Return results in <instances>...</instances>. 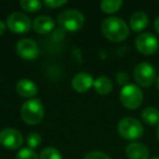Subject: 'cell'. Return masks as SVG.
Wrapping results in <instances>:
<instances>
[{"label":"cell","mask_w":159,"mask_h":159,"mask_svg":"<svg viewBox=\"0 0 159 159\" xmlns=\"http://www.w3.org/2000/svg\"><path fill=\"white\" fill-rule=\"evenodd\" d=\"M20 6L25 11L37 12L42 9L43 3L40 1H37V0H21Z\"/></svg>","instance_id":"d6986e66"},{"label":"cell","mask_w":159,"mask_h":159,"mask_svg":"<svg viewBox=\"0 0 159 159\" xmlns=\"http://www.w3.org/2000/svg\"><path fill=\"white\" fill-rule=\"evenodd\" d=\"M143 92L137 85L128 84L120 91V102L125 108L134 110L137 109L143 102Z\"/></svg>","instance_id":"5b68a950"},{"label":"cell","mask_w":159,"mask_h":159,"mask_svg":"<svg viewBox=\"0 0 159 159\" xmlns=\"http://www.w3.org/2000/svg\"><path fill=\"white\" fill-rule=\"evenodd\" d=\"M135 47L142 55H154L158 49V39L152 33H142L135 39Z\"/></svg>","instance_id":"ba28073f"},{"label":"cell","mask_w":159,"mask_h":159,"mask_svg":"<svg viewBox=\"0 0 159 159\" xmlns=\"http://www.w3.org/2000/svg\"><path fill=\"white\" fill-rule=\"evenodd\" d=\"M16 92L22 97L32 98L37 95L38 89L34 82L26 79H22L16 83Z\"/></svg>","instance_id":"5bb4252c"},{"label":"cell","mask_w":159,"mask_h":159,"mask_svg":"<svg viewBox=\"0 0 159 159\" xmlns=\"http://www.w3.org/2000/svg\"><path fill=\"white\" fill-rule=\"evenodd\" d=\"M93 87L99 95L105 96L111 93V91L113 89V84H112V81L109 77L99 76L94 81Z\"/></svg>","instance_id":"2e32d148"},{"label":"cell","mask_w":159,"mask_h":159,"mask_svg":"<svg viewBox=\"0 0 159 159\" xmlns=\"http://www.w3.org/2000/svg\"><path fill=\"white\" fill-rule=\"evenodd\" d=\"M150 159H159V157H152V158H150Z\"/></svg>","instance_id":"f546056e"},{"label":"cell","mask_w":159,"mask_h":159,"mask_svg":"<svg viewBox=\"0 0 159 159\" xmlns=\"http://www.w3.org/2000/svg\"><path fill=\"white\" fill-rule=\"evenodd\" d=\"M102 32L104 36L110 42H122L126 39L130 34V29L125 21L118 16H110L102 21Z\"/></svg>","instance_id":"6da1fadb"},{"label":"cell","mask_w":159,"mask_h":159,"mask_svg":"<svg viewBox=\"0 0 159 159\" xmlns=\"http://www.w3.org/2000/svg\"><path fill=\"white\" fill-rule=\"evenodd\" d=\"M94 85L93 76L89 73H77L72 79V87L77 93H85Z\"/></svg>","instance_id":"8fae6325"},{"label":"cell","mask_w":159,"mask_h":159,"mask_svg":"<svg viewBox=\"0 0 159 159\" xmlns=\"http://www.w3.org/2000/svg\"><path fill=\"white\" fill-rule=\"evenodd\" d=\"M84 159H111V158L102 152H91L84 157Z\"/></svg>","instance_id":"cb8c5ba5"},{"label":"cell","mask_w":159,"mask_h":159,"mask_svg":"<svg viewBox=\"0 0 159 159\" xmlns=\"http://www.w3.org/2000/svg\"><path fill=\"white\" fill-rule=\"evenodd\" d=\"M39 159H62V155L57 148L46 147L40 152Z\"/></svg>","instance_id":"ffe728a7"},{"label":"cell","mask_w":159,"mask_h":159,"mask_svg":"<svg viewBox=\"0 0 159 159\" xmlns=\"http://www.w3.org/2000/svg\"><path fill=\"white\" fill-rule=\"evenodd\" d=\"M141 117L145 123L148 125H156L159 124V110L154 107H147L141 113Z\"/></svg>","instance_id":"e0dca14e"},{"label":"cell","mask_w":159,"mask_h":159,"mask_svg":"<svg viewBox=\"0 0 159 159\" xmlns=\"http://www.w3.org/2000/svg\"><path fill=\"white\" fill-rule=\"evenodd\" d=\"M45 109L44 105L39 99L32 98L23 104L21 108V117L26 124L37 125L44 119Z\"/></svg>","instance_id":"7a4b0ae2"},{"label":"cell","mask_w":159,"mask_h":159,"mask_svg":"<svg viewBox=\"0 0 159 159\" xmlns=\"http://www.w3.org/2000/svg\"><path fill=\"white\" fill-rule=\"evenodd\" d=\"M125 154L129 159H148L149 150L144 144L132 142L126 146Z\"/></svg>","instance_id":"7c38bea8"},{"label":"cell","mask_w":159,"mask_h":159,"mask_svg":"<svg viewBox=\"0 0 159 159\" xmlns=\"http://www.w3.org/2000/svg\"><path fill=\"white\" fill-rule=\"evenodd\" d=\"M123 2L121 0H104L100 3V9L102 12L107 14H112L116 13L120 10V8L122 7Z\"/></svg>","instance_id":"ac0fdd59"},{"label":"cell","mask_w":159,"mask_h":159,"mask_svg":"<svg viewBox=\"0 0 159 159\" xmlns=\"http://www.w3.org/2000/svg\"><path fill=\"white\" fill-rule=\"evenodd\" d=\"M134 79L142 87H150L157 80L156 70L152 64L141 62L134 69Z\"/></svg>","instance_id":"8992f818"},{"label":"cell","mask_w":159,"mask_h":159,"mask_svg":"<svg viewBox=\"0 0 159 159\" xmlns=\"http://www.w3.org/2000/svg\"><path fill=\"white\" fill-rule=\"evenodd\" d=\"M58 23L61 29L68 32H76L85 23L84 16L80 11L75 9H68L59 14L58 16Z\"/></svg>","instance_id":"277c9868"},{"label":"cell","mask_w":159,"mask_h":159,"mask_svg":"<svg viewBox=\"0 0 159 159\" xmlns=\"http://www.w3.org/2000/svg\"><path fill=\"white\" fill-rule=\"evenodd\" d=\"M32 27L36 33L40 35L50 33L55 27V21L48 16H39L33 21Z\"/></svg>","instance_id":"4fadbf2b"},{"label":"cell","mask_w":159,"mask_h":159,"mask_svg":"<svg viewBox=\"0 0 159 159\" xmlns=\"http://www.w3.org/2000/svg\"><path fill=\"white\" fill-rule=\"evenodd\" d=\"M118 133L124 139L135 141L142 137L144 133L143 124L137 119L132 117L123 118L118 123Z\"/></svg>","instance_id":"3957f363"},{"label":"cell","mask_w":159,"mask_h":159,"mask_svg":"<svg viewBox=\"0 0 159 159\" xmlns=\"http://www.w3.org/2000/svg\"><path fill=\"white\" fill-rule=\"evenodd\" d=\"M156 81H157V89H158V91H159V75L157 76V80H156Z\"/></svg>","instance_id":"83f0119b"},{"label":"cell","mask_w":159,"mask_h":159,"mask_svg":"<svg viewBox=\"0 0 159 159\" xmlns=\"http://www.w3.org/2000/svg\"><path fill=\"white\" fill-rule=\"evenodd\" d=\"M0 144L7 149H19L23 144V136L16 129L6 128L0 131Z\"/></svg>","instance_id":"9c48e42d"},{"label":"cell","mask_w":159,"mask_h":159,"mask_svg":"<svg viewBox=\"0 0 159 159\" xmlns=\"http://www.w3.org/2000/svg\"><path fill=\"white\" fill-rule=\"evenodd\" d=\"M26 144H27V146H29V148H31V149L37 148L38 146L42 144V136L36 132L30 133L26 139Z\"/></svg>","instance_id":"44dd1931"},{"label":"cell","mask_w":159,"mask_h":159,"mask_svg":"<svg viewBox=\"0 0 159 159\" xmlns=\"http://www.w3.org/2000/svg\"><path fill=\"white\" fill-rule=\"evenodd\" d=\"M32 21L22 12H13L7 19V27L14 34L27 33L32 29Z\"/></svg>","instance_id":"52a82bcc"},{"label":"cell","mask_w":159,"mask_h":159,"mask_svg":"<svg viewBox=\"0 0 159 159\" xmlns=\"http://www.w3.org/2000/svg\"><path fill=\"white\" fill-rule=\"evenodd\" d=\"M66 3V0H46L44 1V5L48 7L49 9H56V8L62 7Z\"/></svg>","instance_id":"603a6c76"},{"label":"cell","mask_w":159,"mask_h":159,"mask_svg":"<svg viewBox=\"0 0 159 159\" xmlns=\"http://www.w3.org/2000/svg\"><path fill=\"white\" fill-rule=\"evenodd\" d=\"M157 139H158L159 142V124H158V128H157Z\"/></svg>","instance_id":"f1b7e54d"},{"label":"cell","mask_w":159,"mask_h":159,"mask_svg":"<svg viewBox=\"0 0 159 159\" xmlns=\"http://www.w3.org/2000/svg\"><path fill=\"white\" fill-rule=\"evenodd\" d=\"M117 81L118 83H119L120 85H122V86H125V85L129 84V75L126 74L125 72H120L118 73L117 75Z\"/></svg>","instance_id":"d4e9b609"},{"label":"cell","mask_w":159,"mask_h":159,"mask_svg":"<svg viewBox=\"0 0 159 159\" xmlns=\"http://www.w3.org/2000/svg\"><path fill=\"white\" fill-rule=\"evenodd\" d=\"M155 29H156L157 33L159 34V16H157V19L155 20Z\"/></svg>","instance_id":"4316f807"},{"label":"cell","mask_w":159,"mask_h":159,"mask_svg":"<svg viewBox=\"0 0 159 159\" xmlns=\"http://www.w3.org/2000/svg\"><path fill=\"white\" fill-rule=\"evenodd\" d=\"M16 52L24 60H34L39 55V48L33 39L23 38L16 44Z\"/></svg>","instance_id":"30bf717a"},{"label":"cell","mask_w":159,"mask_h":159,"mask_svg":"<svg viewBox=\"0 0 159 159\" xmlns=\"http://www.w3.org/2000/svg\"><path fill=\"white\" fill-rule=\"evenodd\" d=\"M6 29H7V25L2 22V21H0V36L3 35L6 32Z\"/></svg>","instance_id":"484cf974"},{"label":"cell","mask_w":159,"mask_h":159,"mask_svg":"<svg viewBox=\"0 0 159 159\" xmlns=\"http://www.w3.org/2000/svg\"><path fill=\"white\" fill-rule=\"evenodd\" d=\"M16 159H39V157H38V155L36 154V152L34 149H31V148H22L16 154Z\"/></svg>","instance_id":"7402d4cb"},{"label":"cell","mask_w":159,"mask_h":159,"mask_svg":"<svg viewBox=\"0 0 159 159\" xmlns=\"http://www.w3.org/2000/svg\"><path fill=\"white\" fill-rule=\"evenodd\" d=\"M148 16L145 12L137 11L133 13L130 18V27L134 32H142L145 30L148 25Z\"/></svg>","instance_id":"9a60e30c"}]
</instances>
